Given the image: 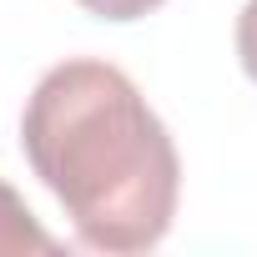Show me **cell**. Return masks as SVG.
Returning a JSON list of instances; mask_svg holds the SVG:
<instances>
[{"mask_svg":"<svg viewBox=\"0 0 257 257\" xmlns=\"http://www.w3.org/2000/svg\"><path fill=\"white\" fill-rule=\"evenodd\" d=\"M21 152L91 252H152L177 217L182 162L172 132L111 61L76 56L36 81Z\"/></svg>","mask_w":257,"mask_h":257,"instance_id":"1","label":"cell"},{"mask_svg":"<svg viewBox=\"0 0 257 257\" xmlns=\"http://www.w3.org/2000/svg\"><path fill=\"white\" fill-rule=\"evenodd\" d=\"M61 257V242L36 222V212L21 202V192L11 182H0V257Z\"/></svg>","mask_w":257,"mask_h":257,"instance_id":"2","label":"cell"},{"mask_svg":"<svg viewBox=\"0 0 257 257\" xmlns=\"http://www.w3.org/2000/svg\"><path fill=\"white\" fill-rule=\"evenodd\" d=\"M76 6L91 11V16H101V21H142L157 6H167V0H76Z\"/></svg>","mask_w":257,"mask_h":257,"instance_id":"3","label":"cell"},{"mask_svg":"<svg viewBox=\"0 0 257 257\" xmlns=\"http://www.w3.org/2000/svg\"><path fill=\"white\" fill-rule=\"evenodd\" d=\"M237 56H242V71L257 81V0H247L237 16Z\"/></svg>","mask_w":257,"mask_h":257,"instance_id":"4","label":"cell"}]
</instances>
